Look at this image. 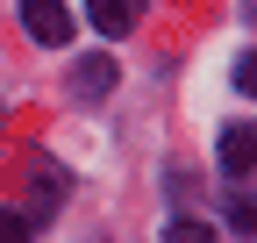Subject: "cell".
<instances>
[{"label": "cell", "mask_w": 257, "mask_h": 243, "mask_svg": "<svg viewBox=\"0 0 257 243\" xmlns=\"http://www.w3.org/2000/svg\"><path fill=\"white\" fill-rule=\"evenodd\" d=\"M22 29L36 43H72V8H64V0H22Z\"/></svg>", "instance_id": "cell-1"}, {"label": "cell", "mask_w": 257, "mask_h": 243, "mask_svg": "<svg viewBox=\"0 0 257 243\" xmlns=\"http://www.w3.org/2000/svg\"><path fill=\"white\" fill-rule=\"evenodd\" d=\"M72 93L79 100H107L114 93V57H79L72 65Z\"/></svg>", "instance_id": "cell-4"}, {"label": "cell", "mask_w": 257, "mask_h": 243, "mask_svg": "<svg viewBox=\"0 0 257 243\" xmlns=\"http://www.w3.org/2000/svg\"><path fill=\"white\" fill-rule=\"evenodd\" d=\"M250 165H257V129H250V122H243V129H221V172L243 186Z\"/></svg>", "instance_id": "cell-3"}, {"label": "cell", "mask_w": 257, "mask_h": 243, "mask_svg": "<svg viewBox=\"0 0 257 243\" xmlns=\"http://www.w3.org/2000/svg\"><path fill=\"white\" fill-rule=\"evenodd\" d=\"M22 236H29V222H22V215H8V207H0V243H22Z\"/></svg>", "instance_id": "cell-7"}, {"label": "cell", "mask_w": 257, "mask_h": 243, "mask_svg": "<svg viewBox=\"0 0 257 243\" xmlns=\"http://www.w3.org/2000/svg\"><path fill=\"white\" fill-rule=\"evenodd\" d=\"M143 8L150 0H86V22L100 29V36H128V29L143 22Z\"/></svg>", "instance_id": "cell-2"}, {"label": "cell", "mask_w": 257, "mask_h": 243, "mask_svg": "<svg viewBox=\"0 0 257 243\" xmlns=\"http://www.w3.org/2000/svg\"><path fill=\"white\" fill-rule=\"evenodd\" d=\"M229 222H236V236H250V229H257V215H250V193H243V186L229 193Z\"/></svg>", "instance_id": "cell-5"}, {"label": "cell", "mask_w": 257, "mask_h": 243, "mask_svg": "<svg viewBox=\"0 0 257 243\" xmlns=\"http://www.w3.org/2000/svg\"><path fill=\"white\" fill-rule=\"evenodd\" d=\"M165 243H214V236H207V222H172Z\"/></svg>", "instance_id": "cell-6"}]
</instances>
